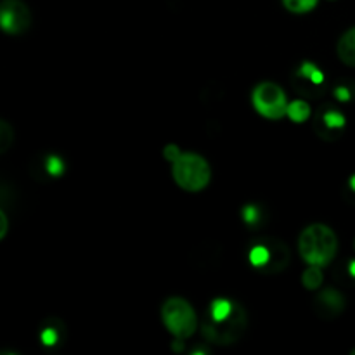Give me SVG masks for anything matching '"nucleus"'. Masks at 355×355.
Instances as JSON below:
<instances>
[{
	"label": "nucleus",
	"instance_id": "obj_1",
	"mask_svg": "<svg viewBox=\"0 0 355 355\" xmlns=\"http://www.w3.org/2000/svg\"><path fill=\"white\" fill-rule=\"evenodd\" d=\"M248 318L241 304L229 298H217L207 311L203 322V336L215 345H232L245 333Z\"/></svg>",
	"mask_w": 355,
	"mask_h": 355
},
{
	"label": "nucleus",
	"instance_id": "obj_2",
	"mask_svg": "<svg viewBox=\"0 0 355 355\" xmlns=\"http://www.w3.org/2000/svg\"><path fill=\"white\" fill-rule=\"evenodd\" d=\"M298 250L309 266H329L338 252V238L328 225L312 224L300 234Z\"/></svg>",
	"mask_w": 355,
	"mask_h": 355
},
{
	"label": "nucleus",
	"instance_id": "obj_3",
	"mask_svg": "<svg viewBox=\"0 0 355 355\" xmlns=\"http://www.w3.org/2000/svg\"><path fill=\"white\" fill-rule=\"evenodd\" d=\"M248 259L253 269L259 270L260 274L274 276V274H281L283 270H286V267L290 266L291 253L284 241L263 236L252 243Z\"/></svg>",
	"mask_w": 355,
	"mask_h": 355
},
{
	"label": "nucleus",
	"instance_id": "obj_4",
	"mask_svg": "<svg viewBox=\"0 0 355 355\" xmlns=\"http://www.w3.org/2000/svg\"><path fill=\"white\" fill-rule=\"evenodd\" d=\"M172 165L173 180L180 189L198 193V191H203L210 182V165L203 156L196 153H182Z\"/></svg>",
	"mask_w": 355,
	"mask_h": 355
},
{
	"label": "nucleus",
	"instance_id": "obj_5",
	"mask_svg": "<svg viewBox=\"0 0 355 355\" xmlns=\"http://www.w3.org/2000/svg\"><path fill=\"white\" fill-rule=\"evenodd\" d=\"M162 319L165 328L179 340L193 336L198 328L196 312L189 302L180 297H172L163 304Z\"/></svg>",
	"mask_w": 355,
	"mask_h": 355
},
{
	"label": "nucleus",
	"instance_id": "obj_6",
	"mask_svg": "<svg viewBox=\"0 0 355 355\" xmlns=\"http://www.w3.org/2000/svg\"><path fill=\"white\" fill-rule=\"evenodd\" d=\"M252 101L255 110L262 114L263 118L269 120H281L288 114V103L286 94L277 83L263 82L255 87L252 94Z\"/></svg>",
	"mask_w": 355,
	"mask_h": 355
},
{
	"label": "nucleus",
	"instance_id": "obj_7",
	"mask_svg": "<svg viewBox=\"0 0 355 355\" xmlns=\"http://www.w3.org/2000/svg\"><path fill=\"white\" fill-rule=\"evenodd\" d=\"M312 128H314L315 135L324 142H336L345 134L347 118L336 106L324 104L315 113L314 120H312Z\"/></svg>",
	"mask_w": 355,
	"mask_h": 355
},
{
	"label": "nucleus",
	"instance_id": "obj_8",
	"mask_svg": "<svg viewBox=\"0 0 355 355\" xmlns=\"http://www.w3.org/2000/svg\"><path fill=\"white\" fill-rule=\"evenodd\" d=\"M31 12L21 0H3L0 6V26L10 35H21L30 28Z\"/></svg>",
	"mask_w": 355,
	"mask_h": 355
},
{
	"label": "nucleus",
	"instance_id": "obj_9",
	"mask_svg": "<svg viewBox=\"0 0 355 355\" xmlns=\"http://www.w3.org/2000/svg\"><path fill=\"white\" fill-rule=\"evenodd\" d=\"M293 87L307 97H319L326 89V75L314 62H304L293 73Z\"/></svg>",
	"mask_w": 355,
	"mask_h": 355
},
{
	"label": "nucleus",
	"instance_id": "obj_10",
	"mask_svg": "<svg viewBox=\"0 0 355 355\" xmlns=\"http://www.w3.org/2000/svg\"><path fill=\"white\" fill-rule=\"evenodd\" d=\"M343 309H345V298L335 288H326L314 300L315 314L321 319H326V321L338 318Z\"/></svg>",
	"mask_w": 355,
	"mask_h": 355
},
{
	"label": "nucleus",
	"instance_id": "obj_11",
	"mask_svg": "<svg viewBox=\"0 0 355 355\" xmlns=\"http://www.w3.org/2000/svg\"><path fill=\"white\" fill-rule=\"evenodd\" d=\"M336 54L343 64L355 68V26L340 37L338 45H336Z\"/></svg>",
	"mask_w": 355,
	"mask_h": 355
},
{
	"label": "nucleus",
	"instance_id": "obj_12",
	"mask_svg": "<svg viewBox=\"0 0 355 355\" xmlns=\"http://www.w3.org/2000/svg\"><path fill=\"white\" fill-rule=\"evenodd\" d=\"M64 336V326L59 319H49L40 331V340L45 347H55Z\"/></svg>",
	"mask_w": 355,
	"mask_h": 355
},
{
	"label": "nucleus",
	"instance_id": "obj_13",
	"mask_svg": "<svg viewBox=\"0 0 355 355\" xmlns=\"http://www.w3.org/2000/svg\"><path fill=\"white\" fill-rule=\"evenodd\" d=\"M288 116L295 121V123H302V121L311 118V106L305 103L304 99H297L288 106Z\"/></svg>",
	"mask_w": 355,
	"mask_h": 355
},
{
	"label": "nucleus",
	"instance_id": "obj_14",
	"mask_svg": "<svg viewBox=\"0 0 355 355\" xmlns=\"http://www.w3.org/2000/svg\"><path fill=\"white\" fill-rule=\"evenodd\" d=\"M322 270L321 267L318 266H309V269L305 270L304 276H302V284H304L307 290L314 291V290H319L322 284Z\"/></svg>",
	"mask_w": 355,
	"mask_h": 355
},
{
	"label": "nucleus",
	"instance_id": "obj_15",
	"mask_svg": "<svg viewBox=\"0 0 355 355\" xmlns=\"http://www.w3.org/2000/svg\"><path fill=\"white\" fill-rule=\"evenodd\" d=\"M283 3L290 12L305 14L318 6V0H283Z\"/></svg>",
	"mask_w": 355,
	"mask_h": 355
},
{
	"label": "nucleus",
	"instance_id": "obj_16",
	"mask_svg": "<svg viewBox=\"0 0 355 355\" xmlns=\"http://www.w3.org/2000/svg\"><path fill=\"white\" fill-rule=\"evenodd\" d=\"M14 142V130L6 120H0V153H7Z\"/></svg>",
	"mask_w": 355,
	"mask_h": 355
},
{
	"label": "nucleus",
	"instance_id": "obj_17",
	"mask_svg": "<svg viewBox=\"0 0 355 355\" xmlns=\"http://www.w3.org/2000/svg\"><path fill=\"white\" fill-rule=\"evenodd\" d=\"M333 96H335V99L338 103H349V101H352L355 97V87L349 82L338 83L335 87V90H333Z\"/></svg>",
	"mask_w": 355,
	"mask_h": 355
},
{
	"label": "nucleus",
	"instance_id": "obj_18",
	"mask_svg": "<svg viewBox=\"0 0 355 355\" xmlns=\"http://www.w3.org/2000/svg\"><path fill=\"white\" fill-rule=\"evenodd\" d=\"M45 170H47L49 175L58 177L64 172V165H62L61 159L55 158V156H49L47 162H45Z\"/></svg>",
	"mask_w": 355,
	"mask_h": 355
},
{
	"label": "nucleus",
	"instance_id": "obj_19",
	"mask_svg": "<svg viewBox=\"0 0 355 355\" xmlns=\"http://www.w3.org/2000/svg\"><path fill=\"white\" fill-rule=\"evenodd\" d=\"M243 217L248 224H255V222L260 220V208L255 207V205H248L243 211Z\"/></svg>",
	"mask_w": 355,
	"mask_h": 355
},
{
	"label": "nucleus",
	"instance_id": "obj_20",
	"mask_svg": "<svg viewBox=\"0 0 355 355\" xmlns=\"http://www.w3.org/2000/svg\"><path fill=\"white\" fill-rule=\"evenodd\" d=\"M163 155H165V158L168 159V162L173 163L180 155H182V153H180V149L177 148V146L170 144V146H165V151H163Z\"/></svg>",
	"mask_w": 355,
	"mask_h": 355
},
{
	"label": "nucleus",
	"instance_id": "obj_21",
	"mask_svg": "<svg viewBox=\"0 0 355 355\" xmlns=\"http://www.w3.org/2000/svg\"><path fill=\"white\" fill-rule=\"evenodd\" d=\"M7 231H9V220H7L6 211H0V239L6 238Z\"/></svg>",
	"mask_w": 355,
	"mask_h": 355
},
{
	"label": "nucleus",
	"instance_id": "obj_22",
	"mask_svg": "<svg viewBox=\"0 0 355 355\" xmlns=\"http://www.w3.org/2000/svg\"><path fill=\"white\" fill-rule=\"evenodd\" d=\"M347 187H349L350 193H352L354 196H355V175L350 177V179H349V184H347Z\"/></svg>",
	"mask_w": 355,
	"mask_h": 355
},
{
	"label": "nucleus",
	"instance_id": "obj_23",
	"mask_svg": "<svg viewBox=\"0 0 355 355\" xmlns=\"http://www.w3.org/2000/svg\"><path fill=\"white\" fill-rule=\"evenodd\" d=\"M349 274L352 277H355V260H352V262L349 263Z\"/></svg>",
	"mask_w": 355,
	"mask_h": 355
},
{
	"label": "nucleus",
	"instance_id": "obj_24",
	"mask_svg": "<svg viewBox=\"0 0 355 355\" xmlns=\"http://www.w3.org/2000/svg\"><path fill=\"white\" fill-rule=\"evenodd\" d=\"M354 250H355V239H354Z\"/></svg>",
	"mask_w": 355,
	"mask_h": 355
}]
</instances>
